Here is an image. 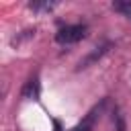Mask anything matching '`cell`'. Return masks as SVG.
Wrapping results in <instances>:
<instances>
[{
  "label": "cell",
  "instance_id": "6da1fadb",
  "mask_svg": "<svg viewBox=\"0 0 131 131\" xmlns=\"http://www.w3.org/2000/svg\"><path fill=\"white\" fill-rule=\"evenodd\" d=\"M86 37V25H68V27H61L57 33H55V41L61 43V45H72V43H78Z\"/></svg>",
  "mask_w": 131,
  "mask_h": 131
},
{
  "label": "cell",
  "instance_id": "7a4b0ae2",
  "mask_svg": "<svg viewBox=\"0 0 131 131\" xmlns=\"http://www.w3.org/2000/svg\"><path fill=\"white\" fill-rule=\"evenodd\" d=\"M39 90H41L39 78L35 76V78H31V80L25 84V88H23V98H27V100H37V98H39Z\"/></svg>",
  "mask_w": 131,
  "mask_h": 131
},
{
  "label": "cell",
  "instance_id": "3957f363",
  "mask_svg": "<svg viewBox=\"0 0 131 131\" xmlns=\"http://www.w3.org/2000/svg\"><path fill=\"white\" fill-rule=\"evenodd\" d=\"M96 111H98V108L90 111V113L86 115V119H84L82 123H78L74 129H70V131H90V129H92V125H94V117H96Z\"/></svg>",
  "mask_w": 131,
  "mask_h": 131
},
{
  "label": "cell",
  "instance_id": "277c9868",
  "mask_svg": "<svg viewBox=\"0 0 131 131\" xmlns=\"http://www.w3.org/2000/svg\"><path fill=\"white\" fill-rule=\"evenodd\" d=\"M113 10L121 12L127 18H131V2H113Z\"/></svg>",
  "mask_w": 131,
  "mask_h": 131
},
{
  "label": "cell",
  "instance_id": "5b68a950",
  "mask_svg": "<svg viewBox=\"0 0 131 131\" xmlns=\"http://www.w3.org/2000/svg\"><path fill=\"white\" fill-rule=\"evenodd\" d=\"M29 8H31V10H35V12L51 10V8H55V2H29Z\"/></svg>",
  "mask_w": 131,
  "mask_h": 131
},
{
  "label": "cell",
  "instance_id": "8992f818",
  "mask_svg": "<svg viewBox=\"0 0 131 131\" xmlns=\"http://www.w3.org/2000/svg\"><path fill=\"white\" fill-rule=\"evenodd\" d=\"M115 121H117V131H127V127H125V121H123V115L117 111L115 113Z\"/></svg>",
  "mask_w": 131,
  "mask_h": 131
}]
</instances>
